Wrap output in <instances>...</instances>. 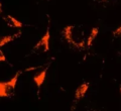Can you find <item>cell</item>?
<instances>
[{
    "mask_svg": "<svg viewBox=\"0 0 121 111\" xmlns=\"http://www.w3.org/2000/svg\"><path fill=\"white\" fill-rule=\"evenodd\" d=\"M63 36L67 43L78 49H87V28L82 24L68 25L63 30Z\"/></svg>",
    "mask_w": 121,
    "mask_h": 111,
    "instance_id": "obj_1",
    "label": "cell"
},
{
    "mask_svg": "<svg viewBox=\"0 0 121 111\" xmlns=\"http://www.w3.org/2000/svg\"><path fill=\"white\" fill-rule=\"evenodd\" d=\"M20 72H16L12 78L7 82H0V97L1 98H8L14 94V90L16 87V83Z\"/></svg>",
    "mask_w": 121,
    "mask_h": 111,
    "instance_id": "obj_2",
    "label": "cell"
},
{
    "mask_svg": "<svg viewBox=\"0 0 121 111\" xmlns=\"http://www.w3.org/2000/svg\"><path fill=\"white\" fill-rule=\"evenodd\" d=\"M50 40H51V33L50 27L47 28V31L43 36V37L37 41L36 44L33 45L30 53H43L50 51Z\"/></svg>",
    "mask_w": 121,
    "mask_h": 111,
    "instance_id": "obj_3",
    "label": "cell"
},
{
    "mask_svg": "<svg viewBox=\"0 0 121 111\" xmlns=\"http://www.w3.org/2000/svg\"><path fill=\"white\" fill-rule=\"evenodd\" d=\"M48 70V66L47 68H44L43 71H40L39 74L35 75V77H33V81H35V85L37 86V88H39V89L41 87V85H43V84L44 83V81H45Z\"/></svg>",
    "mask_w": 121,
    "mask_h": 111,
    "instance_id": "obj_4",
    "label": "cell"
},
{
    "mask_svg": "<svg viewBox=\"0 0 121 111\" xmlns=\"http://www.w3.org/2000/svg\"><path fill=\"white\" fill-rule=\"evenodd\" d=\"M89 89V83H83L77 88L75 92V100H80L83 97H85L86 93Z\"/></svg>",
    "mask_w": 121,
    "mask_h": 111,
    "instance_id": "obj_5",
    "label": "cell"
},
{
    "mask_svg": "<svg viewBox=\"0 0 121 111\" xmlns=\"http://www.w3.org/2000/svg\"><path fill=\"white\" fill-rule=\"evenodd\" d=\"M4 20L7 23V25L10 26V27H14V28H21L23 26V23L21 21L17 20L16 18L12 17L11 15H6L4 17Z\"/></svg>",
    "mask_w": 121,
    "mask_h": 111,
    "instance_id": "obj_6",
    "label": "cell"
},
{
    "mask_svg": "<svg viewBox=\"0 0 121 111\" xmlns=\"http://www.w3.org/2000/svg\"><path fill=\"white\" fill-rule=\"evenodd\" d=\"M21 36V31H18L16 33L12 34V36H2L1 40H0V47H3V45L7 44L8 43H10V41H13L14 40H16L17 37Z\"/></svg>",
    "mask_w": 121,
    "mask_h": 111,
    "instance_id": "obj_7",
    "label": "cell"
},
{
    "mask_svg": "<svg viewBox=\"0 0 121 111\" xmlns=\"http://www.w3.org/2000/svg\"><path fill=\"white\" fill-rule=\"evenodd\" d=\"M98 33H99V27H93L91 29L90 34L88 36V40H87V49H90L92 47V44L94 43V40H95L96 36H98Z\"/></svg>",
    "mask_w": 121,
    "mask_h": 111,
    "instance_id": "obj_8",
    "label": "cell"
},
{
    "mask_svg": "<svg viewBox=\"0 0 121 111\" xmlns=\"http://www.w3.org/2000/svg\"><path fill=\"white\" fill-rule=\"evenodd\" d=\"M113 36L114 37H120L121 36V26H119L118 28H116L113 31Z\"/></svg>",
    "mask_w": 121,
    "mask_h": 111,
    "instance_id": "obj_9",
    "label": "cell"
},
{
    "mask_svg": "<svg viewBox=\"0 0 121 111\" xmlns=\"http://www.w3.org/2000/svg\"><path fill=\"white\" fill-rule=\"evenodd\" d=\"M0 61H1V62H7L6 57H5L4 53H3V51H2V49L0 51Z\"/></svg>",
    "mask_w": 121,
    "mask_h": 111,
    "instance_id": "obj_10",
    "label": "cell"
},
{
    "mask_svg": "<svg viewBox=\"0 0 121 111\" xmlns=\"http://www.w3.org/2000/svg\"><path fill=\"white\" fill-rule=\"evenodd\" d=\"M100 1H101V2H108L109 0H100Z\"/></svg>",
    "mask_w": 121,
    "mask_h": 111,
    "instance_id": "obj_11",
    "label": "cell"
},
{
    "mask_svg": "<svg viewBox=\"0 0 121 111\" xmlns=\"http://www.w3.org/2000/svg\"><path fill=\"white\" fill-rule=\"evenodd\" d=\"M119 89H120V93H121V85H120V87H119Z\"/></svg>",
    "mask_w": 121,
    "mask_h": 111,
    "instance_id": "obj_12",
    "label": "cell"
}]
</instances>
